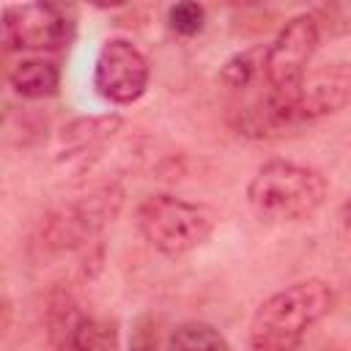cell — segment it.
<instances>
[{
    "label": "cell",
    "instance_id": "6da1fadb",
    "mask_svg": "<svg viewBox=\"0 0 351 351\" xmlns=\"http://www.w3.org/2000/svg\"><path fill=\"white\" fill-rule=\"evenodd\" d=\"M335 291L324 280H304L263 299L250 321L252 351H299L307 329L329 315Z\"/></svg>",
    "mask_w": 351,
    "mask_h": 351
},
{
    "label": "cell",
    "instance_id": "7a4b0ae2",
    "mask_svg": "<svg viewBox=\"0 0 351 351\" xmlns=\"http://www.w3.org/2000/svg\"><path fill=\"white\" fill-rule=\"evenodd\" d=\"M329 195L326 178L288 159H271L258 167L247 186L250 208L269 222H302L313 217Z\"/></svg>",
    "mask_w": 351,
    "mask_h": 351
},
{
    "label": "cell",
    "instance_id": "3957f363",
    "mask_svg": "<svg viewBox=\"0 0 351 351\" xmlns=\"http://www.w3.org/2000/svg\"><path fill=\"white\" fill-rule=\"evenodd\" d=\"M214 225L217 217L211 208L167 192L148 195L137 208V228L143 239L167 258H178L200 247L211 236Z\"/></svg>",
    "mask_w": 351,
    "mask_h": 351
},
{
    "label": "cell",
    "instance_id": "277c9868",
    "mask_svg": "<svg viewBox=\"0 0 351 351\" xmlns=\"http://www.w3.org/2000/svg\"><path fill=\"white\" fill-rule=\"evenodd\" d=\"M321 27L310 14H299L282 25L274 41L263 49V85L271 90H293L318 49Z\"/></svg>",
    "mask_w": 351,
    "mask_h": 351
},
{
    "label": "cell",
    "instance_id": "5b68a950",
    "mask_svg": "<svg viewBox=\"0 0 351 351\" xmlns=\"http://www.w3.org/2000/svg\"><path fill=\"white\" fill-rule=\"evenodd\" d=\"M0 38L14 49L58 52L74 38V19L52 3L8 5L0 22Z\"/></svg>",
    "mask_w": 351,
    "mask_h": 351
},
{
    "label": "cell",
    "instance_id": "8992f818",
    "mask_svg": "<svg viewBox=\"0 0 351 351\" xmlns=\"http://www.w3.org/2000/svg\"><path fill=\"white\" fill-rule=\"evenodd\" d=\"M151 80L148 58L126 38H110L96 55L93 66V88L101 99L112 104L137 101Z\"/></svg>",
    "mask_w": 351,
    "mask_h": 351
},
{
    "label": "cell",
    "instance_id": "52a82bcc",
    "mask_svg": "<svg viewBox=\"0 0 351 351\" xmlns=\"http://www.w3.org/2000/svg\"><path fill=\"white\" fill-rule=\"evenodd\" d=\"M118 329L112 321L85 315L71 299H60L49 310V348L52 351H112Z\"/></svg>",
    "mask_w": 351,
    "mask_h": 351
},
{
    "label": "cell",
    "instance_id": "ba28073f",
    "mask_svg": "<svg viewBox=\"0 0 351 351\" xmlns=\"http://www.w3.org/2000/svg\"><path fill=\"white\" fill-rule=\"evenodd\" d=\"M348 96H351V69L343 60L326 63L304 74L293 90V101L304 123L343 110L348 104Z\"/></svg>",
    "mask_w": 351,
    "mask_h": 351
},
{
    "label": "cell",
    "instance_id": "9c48e42d",
    "mask_svg": "<svg viewBox=\"0 0 351 351\" xmlns=\"http://www.w3.org/2000/svg\"><path fill=\"white\" fill-rule=\"evenodd\" d=\"M8 82L11 88L25 96V99H44V96H52L58 93V85H60V69L52 63V60H44V58H27L22 63H16L8 74Z\"/></svg>",
    "mask_w": 351,
    "mask_h": 351
},
{
    "label": "cell",
    "instance_id": "30bf717a",
    "mask_svg": "<svg viewBox=\"0 0 351 351\" xmlns=\"http://www.w3.org/2000/svg\"><path fill=\"white\" fill-rule=\"evenodd\" d=\"M170 351H230V343L206 321H184L170 335Z\"/></svg>",
    "mask_w": 351,
    "mask_h": 351
},
{
    "label": "cell",
    "instance_id": "8fae6325",
    "mask_svg": "<svg viewBox=\"0 0 351 351\" xmlns=\"http://www.w3.org/2000/svg\"><path fill=\"white\" fill-rule=\"evenodd\" d=\"M219 80L230 90H250L258 82H263V47H255V49L233 55L222 66Z\"/></svg>",
    "mask_w": 351,
    "mask_h": 351
},
{
    "label": "cell",
    "instance_id": "7c38bea8",
    "mask_svg": "<svg viewBox=\"0 0 351 351\" xmlns=\"http://www.w3.org/2000/svg\"><path fill=\"white\" fill-rule=\"evenodd\" d=\"M167 22L178 36H197L206 25V8L197 3H176L167 11Z\"/></svg>",
    "mask_w": 351,
    "mask_h": 351
},
{
    "label": "cell",
    "instance_id": "4fadbf2b",
    "mask_svg": "<svg viewBox=\"0 0 351 351\" xmlns=\"http://www.w3.org/2000/svg\"><path fill=\"white\" fill-rule=\"evenodd\" d=\"M0 121H3V93H0Z\"/></svg>",
    "mask_w": 351,
    "mask_h": 351
}]
</instances>
